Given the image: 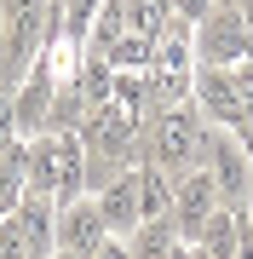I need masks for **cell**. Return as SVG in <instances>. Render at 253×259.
Returning <instances> with one entry per match:
<instances>
[{"label": "cell", "instance_id": "obj_13", "mask_svg": "<svg viewBox=\"0 0 253 259\" xmlns=\"http://www.w3.org/2000/svg\"><path fill=\"white\" fill-rule=\"evenodd\" d=\"M127 12V35H144V40H161V29L173 23V0H121Z\"/></svg>", "mask_w": 253, "mask_h": 259}, {"label": "cell", "instance_id": "obj_6", "mask_svg": "<svg viewBox=\"0 0 253 259\" xmlns=\"http://www.w3.org/2000/svg\"><path fill=\"white\" fill-rule=\"evenodd\" d=\"M196 104L213 127L242 133L247 104H242V81H236V64H196Z\"/></svg>", "mask_w": 253, "mask_h": 259}, {"label": "cell", "instance_id": "obj_9", "mask_svg": "<svg viewBox=\"0 0 253 259\" xmlns=\"http://www.w3.org/2000/svg\"><path fill=\"white\" fill-rule=\"evenodd\" d=\"M12 219H18V236H23L29 259H52L58 253V202H52V196L29 190L23 202L12 207Z\"/></svg>", "mask_w": 253, "mask_h": 259}, {"label": "cell", "instance_id": "obj_2", "mask_svg": "<svg viewBox=\"0 0 253 259\" xmlns=\"http://www.w3.org/2000/svg\"><path fill=\"white\" fill-rule=\"evenodd\" d=\"M29 190L52 196L58 207L86 196V144H81V133H35L29 139Z\"/></svg>", "mask_w": 253, "mask_h": 259}, {"label": "cell", "instance_id": "obj_16", "mask_svg": "<svg viewBox=\"0 0 253 259\" xmlns=\"http://www.w3.org/2000/svg\"><path fill=\"white\" fill-rule=\"evenodd\" d=\"M86 259H132V253H127V236H104Z\"/></svg>", "mask_w": 253, "mask_h": 259}, {"label": "cell", "instance_id": "obj_14", "mask_svg": "<svg viewBox=\"0 0 253 259\" xmlns=\"http://www.w3.org/2000/svg\"><path fill=\"white\" fill-rule=\"evenodd\" d=\"M0 259H29V248H23V236H18V219H0Z\"/></svg>", "mask_w": 253, "mask_h": 259}, {"label": "cell", "instance_id": "obj_10", "mask_svg": "<svg viewBox=\"0 0 253 259\" xmlns=\"http://www.w3.org/2000/svg\"><path fill=\"white\" fill-rule=\"evenodd\" d=\"M98 207H104V225H110V236H132L144 225V202H138V161L127 167V173H115L110 185L98 190Z\"/></svg>", "mask_w": 253, "mask_h": 259}, {"label": "cell", "instance_id": "obj_7", "mask_svg": "<svg viewBox=\"0 0 253 259\" xmlns=\"http://www.w3.org/2000/svg\"><path fill=\"white\" fill-rule=\"evenodd\" d=\"M52 98H58V81L46 75V64H35V69L18 81V93H12V127H18V139L46 133V121H52Z\"/></svg>", "mask_w": 253, "mask_h": 259}, {"label": "cell", "instance_id": "obj_22", "mask_svg": "<svg viewBox=\"0 0 253 259\" xmlns=\"http://www.w3.org/2000/svg\"><path fill=\"white\" fill-rule=\"evenodd\" d=\"M242 213H247V225H253V196H247V207H242Z\"/></svg>", "mask_w": 253, "mask_h": 259}, {"label": "cell", "instance_id": "obj_12", "mask_svg": "<svg viewBox=\"0 0 253 259\" xmlns=\"http://www.w3.org/2000/svg\"><path fill=\"white\" fill-rule=\"evenodd\" d=\"M236 236H242V207H219L213 219L201 225L196 248H201L207 259H236Z\"/></svg>", "mask_w": 253, "mask_h": 259}, {"label": "cell", "instance_id": "obj_17", "mask_svg": "<svg viewBox=\"0 0 253 259\" xmlns=\"http://www.w3.org/2000/svg\"><path fill=\"white\" fill-rule=\"evenodd\" d=\"M167 259H196V242H178V248H173Z\"/></svg>", "mask_w": 253, "mask_h": 259}, {"label": "cell", "instance_id": "obj_5", "mask_svg": "<svg viewBox=\"0 0 253 259\" xmlns=\"http://www.w3.org/2000/svg\"><path fill=\"white\" fill-rule=\"evenodd\" d=\"M247 58V12L219 0L196 23V64H242Z\"/></svg>", "mask_w": 253, "mask_h": 259}, {"label": "cell", "instance_id": "obj_4", "mask_svg": "<svg viewBox=\"0 0 253 259\" xmlns=\"http://www.w3.org/2000/svg\"><path fill=\"white\" fill-rule=\"evenodd\" d=\"M207 167H213V179H219L225 207H247V196H253V156H247L242 133L213 127V139H207Z\"/></svg>", "mask_w": 253, "mask_h": 259}, {"label": "cell", "instance_id": "obj_8", "mask_svg": "<svg viewBox=\"0 0 253 259\" xmlns=\"http://www.w3.org/2000/svg\"><path fill=\"white\" fill-rule=\"evenodd\" d=\"M104 236H110V225H104V207H98L92 190L58 207V248H69V253H92Z\"/></svg>", "mask_w": 253, "mask_h": 259}, {"label": "cell", "instance_id": "obj_19", "mask_svg": "<svg viewBox=\"0 0 253 259\" xmlns=\"http://www.w3.org/2000/svg\"><path fill=\"white\" fill-rule=\"evenodd\" d=\"M230 6H242V12H247V18H253V0H230Z\"/></svg>", "mask_w": 253, "mask_h": 259}, {"label": "cell", "instance_id": "obj_1", "mask_svg": "<svg viewBox=\"0 0 253 259\" xmlns=\"http://www.w3.org/2000/svg\"><path fill=\"white\" fill-rule=\"evenodd\" d=\"M207 139H213V121L201 115L196 93L184 104H161V110L144 115V139H138V161H156L167 173H184V167L207 161Z\"/></svg>", "mask_w": 253, "mask_h": 259}, {"label": "cell", "instance_id": "obj_15", "mask_svg": "<svg viewBox=\"0 0 253 259\" xmlns=\"http://www.w3.org/2000/svg\"><path fill=\"white\" fill-rule=\"evenodd\" d=\"M213 6H219V0H173V12H178L184 23H201V18H207Z\"/></svg>", "mask_w": 253, "mask_h": 259}, {"label": "cell", "instance_id": "obj_21", "mask_svg": "<svg viewBox=\"0 0 253 259\" xmlns=\"http://www.w3.org/2000/svg\"><path fill=\"white\" fill-rule=\"evenodd\" d=\"M0 40H6V6H0Z\"/></svg>", "mask_w": 253, "mask_h": 259}, {"label": "cell", "instance_id": "obj_3", "mask_svg": "<svg viewBox=\"0 0 253 259\" xmlns=\"http://www.w3.org/2000/svg\"><path fill=\"white\" fill-rule=\"evenodd\" d=\"M219 207H225V196H219V179H213V167H207V161L173 173V225H178V236H184V242H196L201 225L213 219Z\"/></svg>", "mask_w": 253, "mask_h": 259}, {"label": "cell", "instance_id": "obj_20", "mask_svg": "<svg viewBox=\"0 0 253 259\" xmlns=\"http://www.w3.org/2000/svg\"><path fill=\"white\" fill-rule=\"evenodd\" d=\"M247 58H253V18H247Z\"/></svg>", "mask_w": 253, "mask_h": 259}, {"label": "cell", "instance_id": "obj_18", "mask_svg": "<svg viewBox=\"0 0 253 259\" xmlns=\"http://www.w3.org/2000/svg\"><path fill=\"white\" fill-rule=\"evenodd\" d=\"M52 259H86V253H69V248H58V253H52Z\"/></svg>", "mask_w": 253, "mask_h": 259}, {"label": "cell", "instance_id": "obj_11", "mask_svg": "<svg viewBox=\"0 0 253 259\" xmlns=\"http://www.w3.org/2000/svg\"><path fill=\"white\" fill-rule=\"evenodd\" d=\"M29 196V139L18 127H0V219Z\"/></svg>", "mask_w": 253, "mask_h": 259}]
</instances>
